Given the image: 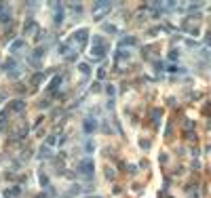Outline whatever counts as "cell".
Returning <instances> with one entry per match:
<instances>
[{
	"mask_svg": "<svg viewBox=\"0 0 211 198\" xmlns=\"http://www.w3.org/2000/svg\"><path fill=\"white\" fill-rule=\"evenodd\" d=\"M19 192H21V190H19V187H13V190H6V192H4V196H6V198H13V196H19Z\"/></svg>",
	"mask_w": 211,
	"mask_h": 198,
	"instance_id": "cell-6",
	"label": "cell"
},
{
	"mask_svg": "<svg viewBox=\"0 0 211 198\" xmlns=\"http://www.w3.org/2000/svg\"><path fill=\"white\" fill-rule=\"evenodd\" d=\"M93 160H89V158H84V160H80L78 162V173L84 175V177H93Z\"/></svg>",
	"mask_w": 211,
	"mask_h": 198,
	"instance_id": "cell-2",
	"label": "cell"
},
{
	"mask_svg": "<svg viewBox=\"0 0 211 198\" xmlns=\"http://www.w3.org/2000/svg\"><path fill=\"white\" fill-rule=\"evenodd\" d=\"M106 51H108V44H106L101 38H97L93 42V48H91V55H93L95 59H101L106 55Z\"/></svg>",
	"mask_w": 211,
	"mask_h": 198,
	"instance_id": "cell-1",
	"label": "cell"
},
{
	"mask_svg": "<svg viewBox=\"0 0 211 198\" xmlns=\"http://www.w3.org/2000/svg\"><path fill=\"white\" fill-rule=\"evenodd\" d=\"M59 82H61V78H59V76H55V78H53V82H51V84H49V89H51V91H57Z\"/></svg>",
	"mask_w": 211,
	"mask_h": 198,
	"instance_id": "cell-8",
	"label": "cell"
},
{
	"mask_svg": "<svg viewBox=\"0 0 211 198\" xmlns=\"http://www.w3.org/2000/svg\"><path fill=\"white\" fill-rule=\"evenodd\" d=\"M110 11V2H95V17H101Z\"/></svg>",
	"mask_w": 211,
	"mask_h": 198,
	"instance_id": "cell-3",
	"label": "cell"
},
{
	"mask_svg": "<svg viewBox=\"0 0 211 198\" xmlns=\"http://www.w3.org/2000/svg\"><path fill=\"white\" fill-rule=\"evenodd\" d=\"M13 107H15V110H17V112H19V110H21V107H24V103H21V101H15V105H13Z\"/></svg>",
	"mask_w": 211,
	"mask_h": 198,
	"instance_id": "cell-10",
	"label": "cell"
},
{
	"mask_svg": "<svg viewBox=\"0 0 211 198\" xmlns=\"http://www.w3.org/2000/svg\"><path fill=\"white\" fill-rule=\"evenodd\" d=\"M74 38H76V40H78V42H84V40H87V30H80V32H76V36H74Z\"/></svg>",
	"mask_w": 211,
	"mask_h": 198,
	"instance_id": "cell-5",
	"label": "cell"
},
{
	"mask_svg": "<svg viewBox=\"0 0 211 198\" xmlns=\"http://www.w3.org/2000/svg\"><path fill=\"white\" fill-rule=\"evenodd\" d=\"M40 156H49V148H47V145H45V148L40 150Z\"/></svg>",
	"mask_w": 211,
	"mask_h": 198,
	"instance_id": "cell-11",
	"label": "cell"
},
{
	"mask_svg": "<svg viewBox=\"0 0 211 198\" xmlns=\"http://www.w3.org/2000/svg\"><path fill=\"white\" fill-rule=\"evenodd\" d=\"M21 47H24V40H17V42H13V44H11V51H19Z\"/></svg>",
	"mask_w": 211,
	"mask_h": 198,
	"instance_id": "cell-9",
	"label": "cell"
},
{
	"mask_svg": "<svg viewBox=\"0 0 211 198\" xmlns=\"http://www.w3.org/2000/svg\"><path fill=\"white\" fill-rule=\"evenodd\" d=\"M78 70L82 72V76H84V78H89V74H91V68H89L87 63H80V65H78Z\"/></svg>",
	"mask_w": 211,
	"mask_h": 198,
	"instance_id": "cell-4",
	"label": "cell"
},
{
	"mask_svg": "<svg viewBox=\"0 0 211 198\" xmlns=\"http://www.w3.org/2000/svg\"><path fill=\"white\" fill-rule=\"evenodd\" d=\"M93 128H95V122L91 120V118H87V120H84V131H87V133H91Z\"/></svg>",
	"mask_w": 211,
	"mask_h": 198,
	"instance_id": "cell-7",
	"label": "cell"
}]
</instances>
